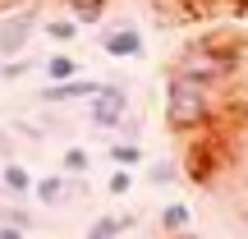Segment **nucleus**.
I'll use <instances>...</instances> for the list:
<instances>
[{
	"instance_id": "obj_11",
	"label": "nucleus",
	"mask_w": 248,
	"mask_h": 239,
	"mask_svg": "<svg viewBox=\"0 0 248 239\" xmlns=\"http://www.w3.org/2000/svg\"><path fill=\"white\" fill-rule=\"evenodd\" d=\"M106 5H110V0H64V9H69V18H74V23H97V18L101 14H106Z\"/></svg>"
},
{
	"instance_id": "obj_20",
	"label": "nucleus",
	"mask_w": 248,
	"mask_h": 239,
	"mask_svg": "<svg viewBox=\"0 0 248 239\" xmlns=\"http://www.w3.org/2000/svg\"><path fill=\"white\" fill-rule=\"evenodd\" d=\"M28 230H18V225H5V221H0V239H23Z\"/></svg>"
},
{
	"instance_id": "obj_12",
	"label": "nucleus",
	"mask_w": 248,
	"mask_h": 239,
	"mask_svg": "<svg viewBox=\"0 0 248 239\" xmlns=\"http://www.w3.org/2000/svg\"><path fill=\"white\" fill-rule=\"evenodd\" d=\"M188 221H193V212H188L184 203H166V207H161V230H166V235H184Z\"/></svg>"
},
{
	"instance_id": "obj_19",
	"label": "nucleus",
	"mask_w": 248,
	"mask_h": 239,
	"mask_svg": "<svg viewBox=\"0 0 248 239\" xmlns=\"http://www.w3.org/2000/svg\"><path fill=\"white\" fill-rule=\"evenodd\" d=\"M14 133H18V138H32V143H42V129H37V124H23V120H18V124H14Z\"/></svg>"
},
{
	"instance_id": "obj_7",
	"label": "nucleus",
	"mask_w": 248,
	"mask_h": 239,
	"mask_svg": "<svg viewBox=\"0 0 248 239\" xmlns=\"http://www.w3.org/2000/svg\"><path fill=\"white\" fill-rule=\"evenodd\" d=\"M32 193H37V203H42V207H64L74 193H83V184H74L69 175H46V179H37V184H32Z\"/></svg>"
},
{
	"instance_id": "obj_5",
	"label": "nucleus",
	"mask_w": 248,
	"mask_h": 239,
	"mask_svg": "<svg viewBox=\"0 0 248 239\" xmlns=\"http://www.w3.org/2000/svg\"><path fill=\"white\" fill-rule=\"evenodd\" d=\"M101 92V83L97 79H64V83H51V88H42L37 92V101H42V106H74V101H92Z\"/></svg>"
},
{
	"instance_id": "obj_15",
	"label": "nucleus",
	"mask_w": 248,
	"mask_h": 239,
	"mask_svg": "<svg viewBox=\"0 0 248 239\" xmlns=\"http://www.w3.org/2000/svg\"><path fill=\"white\" fill-rule=\"evenodd\" d=\"M110 161H120V170H133V166H142V147L138 143H115L110 147Z\"/></svg>"
},
{
	"instance_id": "obj_13",
	"label": "nucleus",
	"mask_w": 248,
	"mask_h": 239,
	"mask_svg": "<svg viewBox=\"0 0 248 239\" xmlns=\"http://www.w3.org/2000/svg\"><path fill=\"white\" fill-rule=\"evenodd\" d=\"M42 32L46 37H51V42H74V37H78V23H74V18H46V23H42Z\"/></svg>"
},
{
	"instance_id": "obj_3",
	"label": "nucleus",
	"mask_w": 248,
	"mask_h": 239,
	"mask_svg": "<svg viewBox=\"0 0 248 239\" xmlns=\"http://www.w3.org/2000/svg\"><path fill=\"white\" fill-rule=\"evenodd\" d=\"M88 115L97 129H120L124 115H129V92H124V83H101V92L88 101Z\"/></svg>"
},
{
	"instance_id": "obj_4",
	"label": "nucleus",
	"mask_w": 248,
	"mask_h": 239,
	"mask_svg": "<svg viewBox=\"0 0 248 239\" xmlns=\"http://www.w3.org/2000/svg\"><path fill=\"white\" fill-rule=\"evenodd\" d=\"M37 28H42V23H37V5H23V9H14L9 18H0V55H18Z\"/></svg>"
},
{
	"instance_id": "obj_9",
	"label": "nucleus",
	"mask_w": 248,
	"mask_h": 239,
	"mask_svg": "<svg viewBox=\"0 0 248 239\" xmlns=\"http://www.w3.org/2000/svg\"><path fill=\"white\" fill-rule=\"evenodd\" d=\"M0 184H5L9 193H28L37 179H32V170H28V166H18V161H5V166H0Z\"/></svg>"
},
{
	"instance_id": "obj_10",
	"label": "nucleus",
	"mask_w": 248,
	"mask_h": 239,
	"mask_svg": "<svg viewBox=\"0 0 248 239\" xmlns=\"http://www.w3.org/2000/svg\"><path fill=\"white\" fill-rule=\"evenodd\" d=\"M88 170H92V152L88 147H64L60 152V175L78 179V175H88Z\"/></svg>"
},
{
	"instance_id": "obj_16",
	"label": "nucleus",
	"mask_w": 248,
	"mask_h": 239,
	"mask_svg": "<svg viewBox=\"0 0 248 239\" xmlns=\"http://www.w3.org/2000/svg\"><path fill=\"white\" fill-rule=\"evenodd\" d=\"M133 189V170H110V179H106V193L110 198H124Z\"/></svg>"
},
{
	"instance_id": "obj_2",
	"label": "nucleus",
	"mask_w": 248,
	"mask_h": 239,
	"mask_svg": "<svg viewBox=\"0 0 248 239\" xmlns=\"http://www.w3.org/2000/svg\"><path fill=\"white\" fill-rule=\"evenodd\" d=\"M239 64H244V46H225L216 37H207V42L188 46L170 74H184V79H198L207 88H221V83H230L239 74Z\"/></svg>"
},
{
	"instance_id": "obj_8",
	"label": "nucleus",
	"mask_w": 248,
	"mask_h": 239,
	"mask_svg": "<svg viewBox=\"0 0 248 239\" xmlns=\"http://www.w3.org/2000/svg\"><path fill=\"white\" fill-rule=\"evenodd\" d=\"M133 221H138V216H133V212H115V216H97V221L88 225V235H83V239H120V235L129 230Z\"/></svg>"
},
{
	"instance_id": "obj_22",
	"label": "nucleus",
	"mask_w": 248,
	"mask_h": 239,
	"mask_svg": "<svg viewBox=\"0 0 248 239\" xmlns=\"http://www.w3.org/2000/svg\"><path fill=\"white\" fill-rule=\"evenodd\" d=\"M0 5H9V0H0Z\"/></svg>"
},
{
	"instance_id": "obj_23",
	"label": "nucleus",
	"mask_w": 248,
	"mask_h": 239,
	"mask_svg": "<svg viewBox=\"0 0 248 239\" xmlns=\"http://www.w3.org/2000/svg\"><path fill=\"white\" fill-rule=\"evenodd\" d=\"M0 216H5V212H0Z\"/></svg>"
},
{
	"instance_id": "obj_18",
	"label": "nucleus",
	"mask_w": 248,
	"mask_h": 239,
	"mask_svg": "<svg viewBox=\"0 0 248 239\" xmlns=\"http://www.w3.org/2000/svg\"><path fill=\"white\" fill-rule=\"evenodd\" d=\"M28 69H32V60H5V64H0L5 79H18V74H28Z\"/></svg>"
},
{
	"instance_id": "obj_6",
	"label": "nucleus",
	"mask_w": 248,
	"mask_h": 239,
	"mask_svg": "<svg viewBox=\"0 0 248 239\" xmlns=\"http://www.w3.org/2000/svg\"><path fill=\"white\" fill-rule=\"evenodd\" d=\"M101 51L115 55V60H138L142 55V32L133 23H115V28L101 32Z\"/></svg>"
},
{
	"instance_id": "obj_14",
	"label": "nucleus",
	"mask_w": 248,
	"mask_h": 239,
	"mask_svg": "<svg viewBox=\"0 0 248 239\" xmlns=\"http://www.w3.org/2000/svg\"><path fill=\"white\" fill-rule=\"evenodd\" d=\"M46 74H51V83L78 79V60H74V55H51V60H46Z\"/></svg>"
},
{
	"instance_id": "obj_17",
	"label": "nucleus",
	"mask_w": 248,
	"mask_h": 239,
	"mask_svg": "<svg viewBox=\"0 0 248 239\" xmlns=\"http://www.w3.org/2000/svg\"><path fill=\"white\" fill-rule=\"evenodd\" d=\"M147 179L152 184H170V179H175V166H170V161H156V166L147 170Z\"/></svg>"
},
{
	"instance_id": "obj_1",
	"label": "nucleus",
	"mask_w": 248,
	"mask_h": 239,
	"mask_svg": "<svg viewBox=\"0 0 248 239\" xmlns=\"http://www.w3.org/2000/svg\"><path fill=\"white\" fill-rule=\"evenodd\" d=\"M216 120V88L198 79H184V74H170L166 79V124L179 133V138H193L207 124Z\"/></svg>"
},
{
	"instance_id": "obj_21",
	"label": "nucleus",
	"mask_w": 248,
	"mask_h": 239,
	"mask_svg": "<svg viewBox=\"0 0 248 239\" xmlns=\"http://www.w3.org/2000/svg\"><path fill=\"white\" fill-rule=\"evenodd\" d=\"M175 239H198V235H188V230H184V235H175Z\"/></svg>"
}]
</instances>
